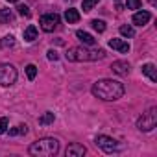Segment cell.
<instances>
[{"instance_id": "cell-15", "label": "cell", "mask_w": 157, "mask_h": 157, "mask_svg": "<svg viewBox=\"0 0 157 157\" xmlns=\"http://www.w3.org/2000/svg\"><path fill=\"white\" fill-rule=\"evenodd\" d=\"M65 21H67L68 24H76L78 21H80V13H78V10L68 8V10L65 11Z\"/></svg>"}, {"instance_id": "cell-14", "label": "cell", "mask_w": 157, "mask_h": 157, "mask_svg": "<svg viewBox=\"0 0 157 157\" xmlns=\"http://www.w3.org/2000/svg\"><path fill=\"white\" fill-rule=\"evenodd\" d=\"M13 21H15V15H13L11 10H8V8H2V10H0V22H2V24H10V22H13Z\"/></svg>"}, {"instance_id": "cell-26", "label": "cell", "mask_w": 157, "mask_h": 157, "mask_svg": "<svg viewBox=\"0 0 157 157\" xmlns=\"http://www.w3.org/2000/svg\"><path fill=\"white\" fill-rule=\"evenodd\" d=\"M6 131H8V118L2 117V118H0V135L6 133Z\"/></svg>"}, {"instance_id": "cell-19", "label": "cell", "mask_w": 157, "mask_h": 157, "mask_svg": "<svg viewBox=\"0 0 157 157\" xmlns=\"http://www.w3.org/2000/svg\"><path fill=\"white\" fill-rule=\"evenodd\" d=\"M54 120H56V117H54V113H44L41 118H39V124L41 126H48V124H54Z\"/></svg>"}, {"instance_id": "cell-23", "label": "cell", "mask_w": 157, "mask_h": 157, "mask_svg": "<svg viewBox=\"0 0 157 157\" xmlns=\"http://www.w3.org/2000/svg\"><path fill=\"white\" fill-rule=\"evenodd\" d=\"M98 2H100V0H83V11H85V13H87V11H91Z\"/></svg>"}, {"instance_id": "cell-2", "label": "cell", "mask_w": 157, "mask_h": 157, "mask_svg": "<svg viewBox=\"0 0 157 157\" xmlns=\"http://www.w3.org/2000/svg\"><path fill=\"white\" fill-rule=\"evenodd\" d=\"M67 61H72V63H82V61H98V59H104L105 57V50L102 48H96V50H87L83 46H72L67 50L65 54Z\"/></svg>"}, {"instance_id": "cell-5", "label": "cell", "mask_w": 157, "mask_h": 157, "mask_svg": "<svg viewBox=\"0 0 157 157\" xmlns=\"http://www.w3.org/2000/svg\"><path fill=\"white\" fill-rule=\"evenodd\" d=\"M96 146L102 148L105 153H117V151H122L124 150V144H120L118 140L107 137V135H98L96 137Z\"/></svg>"}, {"instance_id": "cell-4", "label": "cell", "mask_w": 157, "mask_h": 157, "mask_svg": "<svg viewBox=\"0 0 157 157\" xmlns=\"http://www.w3.org/2000/svg\"><path fill=\"white\" fill-rule=\"evenodd\" d=\"M157 126V107H150L146 113H142V117L137 120V128L140 131H151Z\"/></svg>"}, {"instance_id": "cell-28", "label": "cell", "mask_w": 157, "mask_h": 157, "mask_svg": "<svg viewBox=\"0 0 157 157\" xmlns=\"http://www.w3.org/2000/svg\"><path fill=\"white\" fill-rule=\"evenodd\" d=\"M150 4L151 6H157V0H150Z\"/></svg>"}, {"instance_id": "cell-21", "label": "cell", "mask_w": 157, "mask_h": 157, "mask_svg": "<svg viewBox=\"0 0 157 157\" xmlns=\"http://www.w3.org/2000/svg\"><path fill=\"white\" fill-rule=\"evenodd\" d=\"M120 33H122L124 37H133V35H135V30H133L129 24H124V26H120Z\"/></svg>"}, {"instance_id": "cell-8", "label": "cell", "mask_w": 157, "mask_h": 157, "mask_svg": "<svg viewBox=\"0 0 157 157\" xmlns=\"http://www.w3.org/2000/svg\"><path fill=\"white\" fill-rule=\"evenodd\" d=\"M85 146L83 144H80V142H72L68 148H67V157H83L85 155Z\"/></svg>"}, {"instance_id": "cell-30", "label": "cell", "mask_w": 157, "mask_h": 157, "mask_svg": "<svg viewBox=\"0 0 157 157\" xmlns=\"http://www.w3.org/2000/svg\"><path fill=\"white\" fill-rule=\"evenodd\" d=\"M115 2H120V0H115Z\"/></svg>"}, {"instance_id": "cell-22", "label": "cell", "mask_w": 157, "mask_h": 157, "mask_svg": "<svg viewBox=\"0 0 157 157\" xmlns=\"http://www.w3.org/2000/svg\"><path fill=\"white\" fill-rule=\"evenodd\" d=\"M26 74H28V80H35V76H37V67H35V65H28V67H26Z\"/></svg>"}, {"instance_id": "cell-27", "label": "cell", "mask_w": 157, "mask_h": 157, "mask_svg": "<svg viewBox=\"0 0 157 157\" xmlns=\"http://www.w3.org/2000/svg\"><path fill=\"white\" fill-rule=\"evenodd\" d=\"M46 57H48L50 61H56L59 56H57V52H56V50H48V52H46Z\"/></svg>"}, {"instance_id": "cell-17", "label": "cell", "mask_w": 157, "mask_h": 157, "mask_svg": "<svg viewBox=\"0 0 157 157\" xmlns=\"http://www.w3.org/2000/svg\"><path fill=\"white\" fill-rule=\"evenodd\" d=\"M26 133H28V126H26V124H19V126H15V128H11V129H10V135H11V137L26 135Z\"/></svg>"}, {"instance_id": "cell-16", "label": "cell", "mask_w": 157, "mask_h": 157, "mask_svg": "<svg viewBox=\"0 0 157 157\" xmlns=\"http://www.w3.org/2000/svg\"><path fill=\"white\" fill-rule=\"evenodd\" d=\"M35 39H37V28H35L33 24H30V26L24 30V41L32 43V41H35Z\"/></svg>"}, {"instance_id": "cell-7", "label": "cell", "mask_w": 157, "mask_h": 157, "mask_svg": "<svg viewBox=\"0 0 157 157\" xmlns=\"http://www.w3.org/2000/svg\"><path fill=\"white\" fill-rule=\"evenodd\" d=\"M39 22H41L43 32L50 33V32H54V30L59 26V15H57V13H44Z\"/></svg>"}, {"instance_id": "cell-12", "label": "cell", "mask_w": 157, "mask_h": 157, "mask_svg": "<svg viewBox=\"0 0 157 157\" xmlns=\"http://www.w3.org/2000/svg\"><path fill=\"white\" fill-rule=\"evenodd\" d=\"M150 19H151V15H150L148 11H137V13L133 15V24H137V26H144V24H148Z\"/></svg>"}, {"instance_id": "cell-11", "label": "cell", "mask_w": 157, "mask_h": 157, "mask_svg": "<svg viewBox=\"0 0 157 157\" xmlns=\"http://www.w3.org/2000/svg\"><path fill=\"white\" fill-rule=\"evenodd\" d=\"M142 74L150 78V82H153V83L157 82V68H155L153 63H146V65H142Z\"/></svg>"}, {"instance_id": "cell-20", "label": "cell", "mask_w": 157, "mask_h": 157, "mask_svg": "<svg viewBox=\"0 0 157 157\" xmlns=\"http://www.w3.org/2000/svg\"><path fill=\"white\" fill-rule=\"evenodd\" d=\"M91 26H93V30L98 32V33H104V32H105V22H104V21L94 19V21H91Z\"/></svg>"}, {"instance_id": "cell-25", "label": "cell", "mask_w": 157, "mask_h": 157, "mask_svg": "<svg viewBox=\"0 0 157 157\" xmlns=\"http://www.w3.org/2000/svg\"><path fill=\"white\" fill-rule=\"evenodd\" d=\"M17 10H19V13H21L22 17H30V15H32V11H30V8H28V6H24V4H21V6H19Z\"/></svg>"}, {"instance_id": "cell-18", "label": "cell", "mask_w": 157, "mask_h": 157, "mask_svg": "<svg viewBox=\"0 0 157 157\" xmlns=\"http://www.w3.org/2000/svg\"><path fill=\"white\" fill-rule=\"evenodd\" d=\"M13 46H15V37H13V35H6L2 41H0V48H2V50L13 48Z\"/></svg>"}, {"instance_id": "cell-3", "label": "cell", "mask_w": 157, "mask_h": 157, "mask_svg": "<svg viewBox=\"0 0 157 157\" xmlns=\"http://www.w3.org/2000/svg\"><path fill=\"white\" fill-rule=\"evenodd\" d=\"M57 151H59V140L52 139V137L39 139V140L32 142V146L28 148V153L35 155V157H50V155H56Z\"/></svg>"}, {"instance_id": "cell-29", "label": "cell", "mask_w": 157, "mask_h": 157, "mask_svg": "<svg viewBox=\"0 0 157 157\" xmlns=\"http://www.w3.org/2000/svg\"><path fill=\"white\" fill-rule=\"evenodd\" d=\"M8 2H19V0H8Z\"/></svg>"}, {"instance_id": "cell-10", "label": "cell", "mask_w": 157, "mask_h": 157, "mask_svg": "<svg viewBox=\"0 0 157 157\" xmlns=\"http://www.w3.org/2000/svg\"><path fill=\"white\" fill-rule=\"evenodd\" d=\"M109 46H111L113 50L122 52V54H128V52H129V44H128L126 41H122V39H109Z\"/></svg>"}, {"instance_id": "cell-13", "label": "cell", "mask_w": 157, "mask_h": 157, "mask_svg": "<svg viewBox=\"0 0 157 157\" xmlns=\"http://www.w3.org/2000/svg\"><path fill=\"white\" fill-rule=\"evenodd\" d=\"M76 37L80 39V41H82L83 44H87V46H93V44L96 43V39H94V37H93L91 33L83 32V30H78V32H76Z\"/></svg>"}, {"instance_id": "cell-6", "label": "cell", "mask_w": 157, "mask_h": 157, "mask_svg": "<svg viewBox=\"0 0 157 157\" xmlns=\"http://www.w3.org/2000/svg\"><path fill=\"white\" fill-rule=\"evenodd\" d=\"M17 82V68L10 63L0 65V85L10 87Z\"/></svg>"}, {"instance_id": "cell-24", "label": "cell", "mask_w": 157, "mask_h": 157, "mask_svg": "<svg viewBox=\"0 0 157 157\" xmlns=\"http://www.w3.org/2000/svg\"><path fill=\"white\" fill-rule=\"evenodd\" d=\"M140 6H142L140 0H128V2H126V8L128 10H139Z\"/></svg>"}, {"instance_id": "cell-9", "label": "cell", "mask_w": 157, "mask_h": 157, "mask_svg": "<svg viewBox=\"0 0 157 157\" xmlns=\"http://www.w3.org/2000/svg\"><path fill=\"white\" fill-rule=\"evenodd\" d=\"M129 63L128 61H115L113 65H111V70L115 72V74H118V76H128L129 74Z\"/></svg>"}, {"instance_id": "cell-1", "label": "cell", "mask_w": 157, "mask_h": 157, "mask_svg": "<svg viewBox=\"0 0 157 157\" xmlns=\"http://www.w3.org/2000/svg\"><path fill=\"white\" fill-rule=\"evenodd\" d=\"M93 94L105 102H115L124 96V85L117 80H98L93 85Z\"/></svg>"}]
</instances>
